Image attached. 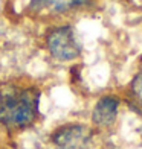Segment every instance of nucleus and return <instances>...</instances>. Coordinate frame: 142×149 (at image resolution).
Returning a JSON list of instances; mask_svg holds the SVG:
<instances>
[{
	"label": "nucleus",
	"mask_w": 142,
	"mask_h": 149,
	"mask_svg": "<svg viewBox=\"0 0 142 149\" xmlns=\"http://www.w3.org/2000/svg\"><path fill=\"white\" fill-rule=\"evenodd\" d=\"M119 99L115 96H104L101 97L92 111V122L96 126H110L115 123L118 116Z\"/></svg>",
	"instance_id": "obj_4"
},
{
	"label": "nucleus",
	"mask_w": 142,
	"mask_h": 149,
	"mask_svg": "<svg viewBox=\"0 0 142 149\" xmlns=\"http://www.w3.org/2000/svg\"><path fill=\"white\" fill-rule=\"evenodd\" d=\"M40 104L38 88H22L5 84L0 87V123L6 128H28L37 120Z\"/></svg>",
	"instance_id": "obj_1"
},
{
	"label": "nucleus",
	"mask_w": 142,
	"mask_h": 149,
	"mask_svg": "<svg viewBox=\"0 0 142 149\" xmlns=\"http://www.w3.org/2000/svg\"><path fill=\"white\" fill-rule=\"evenodd\" d=\"M87 0H31L29 8L32 11H47L51 14H64L83 6Z\"/></svg>",
	"instance_id": "obj_5"
},
{
	"label": "nucleus",
	"mask_w": 142,
	"mask_h": 149,
	"mask_svg": "<svg viewBox=\"0 0 142 149\" xmlns=\"http://www.w3.org/2000/svg\"><path fill=\"white\" fill-rule=\"evenodd\" d=\"M46 44L51 55L58 61H72L81 53V44L70 26H60L49 32Z\"/></svg>",
	"instance_id": "obj_2"
},
{
	"label": "nucleus",
	"mask_w": 142,
	"mask_h": 149,
	"mask_svg": "<svg viewBox=\"0 0 142 149\" xmlns=\"http://www.w3.org/2000/svg\"><path fill=\"white\" fill-rule=\"evenodd\" d=\"M51 139L55 149H87L92 139V130L86 125L70 123L55 130Z\"/></svg>",
	"instance_id": "obj_3"
},
{
	"label": "nucleus",
	"mask_w": 142,
	"mask_h": 149,
	"mask_svg": "<svg viewBox=\"0 0 142 149\" xmlns=\"http://www.w3.org/2000/svg\"><path fill=\"white\" fill-rule=\"evenodd\" d=\"M131 93L133 96L136 97V100L142 105V72L138 73L136 76H134L133 82H131Z\"/></svg>",
	"instance_id": "obj_6"
}]
</instances>
